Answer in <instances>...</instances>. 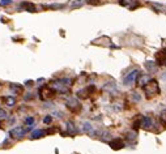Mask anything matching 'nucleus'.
Masks as SVG:
<instances>
[{"label": "nucleus", "mask_w": 166, "mask_h": 154, "mask_svg": "<svg viewBox=\"0 0 166 154\" xmlns=\"http://www.w3.org/2000/svg\"><path fill=\"white\" fill-rule=\"evenodd\" d=\"M120 5H127V0H119Z\"/></svg>", "instance_id": "28"}, {"label": "nucleus", "mask_w": 166, "mask_h": 154, "mask_svg": "<svg viewBox=\"0 0 166 154\" xmlns=\"http://www.w3.org/2000/svg\"><path fill=\"white\" fill-rule=\"evenodd\" d=\"M25 123H26V125L31 127V125H33V124H34V117H31V116L26 117V119H25Z\"/></svg>", "instance_id": "20"}, {"label": "nucleus", "mask_w": 166, "mask_h": 154, "mask_svg": "<svg viewBox=\"0 0 166 154\" xmlns=\"http://www.w3.org/2000/svg\"><path fill=\"white\" fill-rule=\"evenodd\" d=\"M83 131L86 133V135H93L94 133V129H93V127H92V124L90 123H84V125H83Z\"/></svg>", "instance_id": "12"}, {"label": "nucleus", "mask_w": 166, "mask_h": 154, "mask_svg": "<svg viewBox=\"0 0 166 154\" xmlns=\"http://www.w3.org/2000/svg\"><path fill=\"white\" fill-rule=\"evenodd\" d=\"M137 76H139V71H137V69H133V71H131L126 77H124V85H126V86H131L132 84L136 82V78H137Z\"/></svg>", "instance_id": "3"}, {"label": "nucleus", "mask_w": 166, "mask_h": 154, "mask_svg": "<svg viewBox=\"0 0 166 154\" xmlns=\"http://www.w3.org/2000/svg\"><path fill=\"white\" fill-rule=\"evenodd\" d=\"M145 68L148 69L149 73H156V72L158 71V65H157L154 62H147L145 63Z\"/></svg>", "instance_id": "10"}, {"label": "nucleus", "mask_w": 166, "mask_h": 154, "mask_svg": "<svg viewBox=\"0 0 166 154\" xmlns=\"http://www.w3.org/2000/svg\"><path fill=\"white\" fill-rule=\"evenodd\" d=\"M149 80H151V76H148V74H140V73H139L137 78H136V82H137L139 86H144V85Z\"/></svg>", "instance_id": "7"}, {"label": "nucleus", "mask_w": 166, "mask_h": 154, "mask_svg": "<svg viewBox=\"0 0 166 154\" xmlns=\"http://www.w3.org/2000/svg\"><path fill=\"white\" fill-rule=\"evenodd\" d=\"M9 88L15 94H22V92H24V88H22V85H20V84H11Z\"/></svg>", "instance_id": "11"}, {"label": "nucleus", "mask_w": 166, "mask_h": 154, "mask_svg": "<svg viewBox=\"0 0 166 154\" xmlns=\"http://www.w3.org/2000/svg\"><path fill=\"white\" fill-rule=\"evenodd\" d=\"M67 107L69 111H72V112H79V111L81 110V105L80 102L77 101V99L75 98H71L67 101Z\"/></svg>", "instance_id": "4"}, {"label": "nucleus", "mask_w": 166, "mask_h": 154, "mask_svg": "<svg viewBox=\"0 0 166 154\" xmlns=\"http://www.w3.org/2000/svg\"><path fill=\"white\" fill-rule=\"evenodd\" d=\"M46 136V131L43 129H35L31 132L30 135V139L31 140H37V139H42V137H45Z\"/></svg>", "instance_id": "9"}, {"label": "nucleus", "mask_w": 166, "mask_h": 154, "mask_svg": "<svg viewBox=\"0 0 166 154\" xmlns=\"http://www.w3.org/2000/svg\"><path fill=\"white\" fill-rule=\"evenodd\" d=\"M33 85V81H26V86H31Z\"/></svg>", "instance_id": "29"}, {"label": "nucleus", "mask_w": 166, "mask_h": 154, "mask_svg": "<svg viewBox=\"0 0 166 154\" xmlns=\"http://www.w3.org/2000/svg\"><path fill=\"white\" fill-rule=\"evenodd\" d=\"M101 139L103 140V141H109V140L111 139L110 132H109V131H101Z\"/></svg>", "instance_id": "15"}, {"label": "nucleus", "mask_w": 166, "mask_h": 154, "mask_svg": "<svg viewBox=\"0 0 166 154\" xmlns=\"http://www.w3.org/2000/svg\"><path fill=\"white\" fill-rule=\"evenodd\" d=\"M152 124H153V121H152V119L149 116H144L141 120H140V127L144 128V129H151Z\"/></svg>", "instance_id": "6"}, {"label": "nucleus", "mask_w": 166, "mask_h": 154, "mask_svg": "<svg viewBox=\"0 0 166 154\" xmlns=\"http://www.w3.org/2000/svg\"><path fill=\"white\" fill-rule=\"evenodd\" d=\"M110 146L114 150H119V149L124 148V142L122 141V139H114V140H110Z\"/></svg>", "instance_id": "5"}, {"label": "nucleus", "mask_w": 166, "mask_h": 154, "mask_svg": "<svg viewBox=\"0 0 166 154\" xmlns=\"http://www.w3.org/2000/svg\"><path fill=\"white\" fill-rule=\"evenodd\" d=\"M21 7L25 8V11H28V12H35V5L31 3H22Z\"/></svg>", "instance_id": "13"}, {"label": "nucleus", "mask_w": 166, "mask_h": 154, "mask_svg": "<svg viewBox=\"0 0 166 154\" xmlns=\"http://www.w3.org/2000/svg\"><path fill=\"white\" fill-rule=\"evenodd\" d=\"M88 3H89V4H93V5H98L99 1H98V0H88Z\"/></svg>", "instance_id": "27"}, {"label": "nucleus", "mask_w": 166, "mask_h": 154, "mask_svg": "<svg viewBox=\"0 0 166 154\" xmlns=\"http://www.w3.org/2000/svg\"><path fill=\"white\" fill-rule=\"evenodd\" d=\"M4 102L7 103V106H9V107H13V106L16 105V98L15 97H5L4 98Z\"/></svg>", "instance_id": "14"}, {"label": "nucleus", "mask_w": 166, "mask_h": 154, "mask_svg": "<svg viewBox=\"0 0 166 154\" xmlns=\"http://www.w3.org/2000/svg\"><path fill=\"white\" fill-rule=\"evenodd\" d=\"M7 116H8V114H7V111L4 110V108H0V119H5Z\"/></svg>", "instance_id": "21"}, {"label": "nucleus", "mask_w": 166, "mask_h": 154, "mask_svg": "<svg viewBox=\"0 0 166 154\" xmlns=\"http://www.w3.org/2000/svg\"><path fill=\"white\" fill-rule=\"evenodd\" d=\"M31 127H29V128H22V127H15V128H12V129L9 131V136L12 137V139H16V140H20L22 139L25 136V133L28 132L29 129H30Z\"/></svg>", "instance_id": "2"}, {"label": "nucleus", "mask_w": 166, "mask_h": 154, "mask_svg": "<svg viewBox=\"0 0 166 154\" xmlns=\"http://www.w3.org/2000/svg\"><path fill=\"white\" fill-rule=\"evenodd\" d=\"M9 4H12V0H0V5L7 7V5H9Z\"/></svg>", "instance_id": "22"}, {"label": "nucleus", "mask_w": 166, "mask_h": 154, "mask_svg": "<svg viewBox=\"0 0 166 154\" xmlns=\"http://www.w3.org/2000/svg\"><path fill=\"white\" fill-rule=\"evenodd\" d=\"M88 89H81V90H79L77 92V97L79 98H83V99H85V98H88Z\"/></svg>", "instance_id": "16"}, {"label": "nucleus", "mask_w": 166, "mask_h": 154, "mask_svg": "<svg viewBox=\"0 0 166 154\" xmlns=\"http://www.w3.org/2000/svg\"><path fill=\"white\" fill-rule=\"evenodd\" d=\"M83 5H84L83 0H75L73 3H72L71 8H72V9H76V8H80V7H83Z\"/></svg>", "instance_id": "18"}, {"label": "nucleus", "mask_w": 166, "mask_h": 154, "mask_svg": "<svg viewBox=\"0 0 166 154\" xmlns=\"http://www.w3.org/2000/svg\"><path fill=\"white\" fill-rule=\"evenodd\" d=\"M103 89H109L111 92V90L115 89V85H114V84H111V82H109L107 85H105V86H103Z\"/></svg>", "instance_id": "23"}, {"label": "nucleus", "mask_w": 166, "mask_h": 154, "mask_svg": "<svg viewBox=\"0 0 166 154\" xmlns=\"http://www.w3.org/2000/svg\"><path fill=\"white\" fill-rule=\"evenodd\" d=\"M132 98L135 99V101H140V96H139V94H137L136 92H133V93H132Z\"/></svg>", "instance_id": "26"}, {"label": "nucleus", "mask_w": 166, "mask_h": 154, "mask_svg": "<svg viewBox=\"0 0 166 154\" xmlns=\"http://www.w3.org/2000/svg\"><path fill=\"white\" fill-rule=\"evenodd\" d=\"M67 132L69 136H76L79 133V129H77V127L75 125L73 121H68L67 123Z\"/></svg>", "instance_id": "8"}, {"label": "nucleus", "mask_w": 166, "mask_h": 154, "mask_svg": "<svg viewBox=\"0 0 166 154\" xmlns=\"http://www.w3.org/2000/svg\"><path fill=\"white\" fill-rule=\"evenodd\" d=\"M64 4H51V5H46L45 8H50V9H62L64 8Z\"/></svg>", "instance_id": "19"}, {"label": "nucleus", "mask_w": 166, "mask_h": 154, "mask_svg": "<svg viewBox=\"0 0 166 154\" xmlns=\"http://www.w3.org/2000/svg\"><path fill=\"white\" fill-rule=\"evenodd\" d=\"M51 121H52V116H51V115H47V116L43 119V123H45V124H50Z\"/></svg>", "instance_id": "25"}, {"label": "nucleus", "mask_w": 166, "mask_h": 154, "mask_svg": "<svg viewBox=\"0 0 166 154\" xmlns=\"http://www.w3.org/2000/svg\"><path fill=\"white\" fill-rule=\"evenodd\" d=\"M126 139L128 140L129 142H131V141H135V140H136V133H135V132H131V131H129V132L126 133Z\"/></svg>", "instance_id": "17"}, {"label": "nucleus", "mask_w": 166, "mask_h": 154, "mask_svg": "<svg viewBox=\"0 0 166 154\" xmlns=\"http://www.w3.org/2000/svg\"><path fill=\"white\" fill-rule=\"evenodd\" d=\"M143 90H144L145 96L148 97V98H151L152 96H158L160 94V85H158V82H157V80H149L147 84H145L144 86H143Z\"/></svg>", "instance_id": "1"}, {"label": "nucleus", "mask_w": 166, "mask_h": 154, "mask_svg": "<svg viewBox=\"0 0 166 154\" xmlns=\"http://www.w3.org/2000/svg\"><path fill=\"white\" fill-rule=\"evenodd\" d=\"M161 121H162V124H166V110L161 112Z\"/></svg>", "instance_id": "24"}]
</instances>
